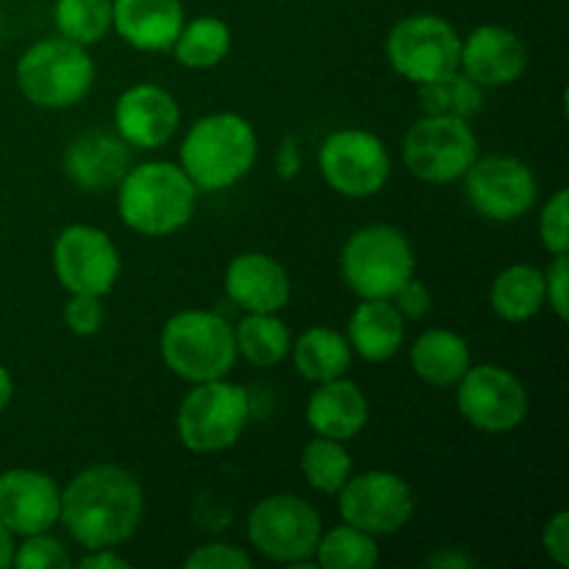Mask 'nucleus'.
<instances>
[{
  "label": "nucleus",
  "mask_w": 569,
  "mask_h": 569,
  "mask_svg": "<svg viewBox=\"0 0 569 569\" xmlns=\"http://www.w3.org/2000/svg\"><path fill=\"white\" fill-rule=\"evenodd\" d=\"M142 511V487L126 467L92 465L61 489L59 520L87 550L117 548L131 539Z\"/></svg>",
  "instance_id": "nucleus-1"
},
{
  "label": "nucleus",
  "mask_w": 569,
  "mask_h": 569,
  "mask_svg": "<svg viewBox=\"0 0 569 569\" xmlns=\"http://www.w3.org/2000/svg\"><path fill=\"white\" fill-rule=\"evenodd\" d=\"M198 187L181 164L144 161L131 167L117 183V209L122 222L142 237H170L192 222Z\"/></svg>",
  "instance_id": "nucleus-2"
},
{
  "label": "nucleus",
  "mask_w": 569,
  "mask_h": 569,
  "mask_svg": "<svg viewBox=\"0 0 569 569\" xmlns=\"http://www.w3.org/2000/svg\"><path fill=\"white\" fill-rule=\"evenodd\" d=\"M256 128L233 111L200 117L181 144V170L198 192H226L237 187L256 164Z\"/></svg>",
  "instance_id": "nucleus-3"
},
{
  "label": "nucleus",
  "mask_w": 569,
  "mask_h": 569,
  "mask_svg": "<svg viewBox=\"0 0 569 569\" xmlns=\"http://www.w3.org/2000/svg\"><path fill=\"white\" fill-rule=\"evenodd\" d=\"M159 350L170 372L187 383L228 378L237 365L233 326L214 311H178L164 322Z\"/></svg>",
  "instance_id": "nucleus-4"
},
{
  "label": "nucleus",
  "mask_w": 569,
  "mask_h": 569,
  "mask_svg": "<svg viewBox=\"0 0 569 569\" xmlns=\"http://www.w3.org/2000/svg\"><path fill=\"white\" fill-rule=\"evenodd\" d=\"M94 83V61L87 48L64 37L31 44L17 61V87L39 109H70Z\"/></svg>",
  "instance_id": "nucleus-5"
},
{
  "label": "nucleus",
  "mask_w": 569,
  "mask_h": 569,
  "mask_svg": "<svg viewBox=\"0 0 569 569\" xmlns=\"http://www.w3.org/2000/svg\"><path fill=\"white\" fill-rule=\"evenodd\" d=\"M342 281L361 300L392 298L415 276V248L392 226H365L345 242Z\"/></svg>",
  "instance_id": "nucleus-6"
},
{
  "label": "nucleus",
  "mask_w": 569,
  "mask_h": 569,
  "mask_svg": "<svg viewBox=\"0 0 569 569\" xmlns=\"http://www.w3.org/2000/svg\"><path fill=\"white\" fill-rule=\"evenodd\" d=\"M250 420V395L239 383H192V392L178 406V437L192 453H220L239 442Z\"/></svg>",
  "instance_id": "nucleus-7"
},
{
  "label": "nucleus",
  "mask_w": 569,
  "mask_h": 569,
  "mask_svg": "<svg viewBox=\"0 0 569 569\" xmlns=\"http://www.w3.org/2000/svg\"><path fill=\"white\" fill-rule=\"evenodd\" d=\"M320 537V515L298 495H270L248 515L250 545L278 565L311 569Z\"/></svg>",
  "instance_id": "nucleus-8"
},
{
  "label": "nucleus",
  "mask_w": 569,
  "mask_h": 569,
  "mask_svg": "<svg viewBox=\"0 0 569 569\" xmlns=\"http://www.w3.org/2000/svg\"><path fill=\"white\" fill-rule=\"evenodd\" d=\"M478 159L470 120L422 114L403 137V164L426 183H453Z\"/></svg>",
  "instance_id": "nucleus-9"
},
{
  "label": "nucleus",
  "mask_w": 569,
  "mask_h": 569,
  "mask_svg": "<svg viewBox=\"0 0 569 569\" xmlns=\"http://www.w3.org/2000/svg\"><path fill=\"white\" fill-rule=\"evenodd\" d=\"M387 59L398 76L420 87L459 70L461 39L442 17L409 14L389 31Z\"/></svg>",
  "instance_id": "nucleus-10"
},
{
  "label": "nucleus",
  "mask_w": 569,
  "mask_h": 569,
  "mask_svg": "<svg viewBox=\"0 0 569 569\" xmlns=\"http://www.w3.org/2000/svg\"><path fill=\"white\" fill-rule=\"evenodd\" d=\"M320 176L342 198H372L387 187L392 159L381 139L365 128H339L328 133L317 153Z\"/></svg>",
  "instance_id": "nucleus-11"
},
{
  "label": "nucleus",
  "mask_w": 569,
  "mask_h": 569,
  "mask_svg": "<svg viewBox=\"0 0 569 569\" xmlns=\"http://www.w3.org/2000/svg\"><path fill=\"white\" fill-rule=\"evenodd\" d=\"M459 411L472 428L487 433L515 431L528 417V389L520 378L500 365H478L461 376Z\"/></svg>",
  "instance_id": "nucleus-12"
},
{
  "label": "nucleus",
  "mask_w": 569,
  "mask_h": 569,
  "mask_svg": "<svg viewBox=\"0 0 569 569\" xmlns=\"http://www.w3.org/2000/svg\"><path fill=\"white\" fill-rule=\"evenodd\" d=\"M339 515L348 526L361 528L372 537H389L409 526L415 515V495L400 476L387 470H370L350 476L337 492Z\"/></svg>",
  "instance_id": "nucleus-13"
},
{
  "label": "nucleus",
  "mask_w": 569,
  "mask_h": 569,
  "mask_svg": "<svg viewBox=\"0 0 569 569\" xmlns=\"http://www.w3.org/2000/svg\"><path fill=\"white\" fill-rule=\"evenodd\" d=\"M461 178L472 209L492 222L520 220L537 203V176L517 156H478Z\"/></svg>",
  "instance_id": "nucleus-14"
},
{
  "label": "nucleus",
  "mask_w": 569,
  "mask_h": 569,
  "mask_svg": "<svg viewBox=\"0 0 569 569\" xmlns=\"http://www.w3.org/2000/svg\"><path fill=\"white\" fill-rule=\"evenodd\" d=\"M53 270L70 295H109L122 261L109 233L94 226H67L53 244Z\"/></svg>",
  "instance_id": "nucleus-15"
},
{
  "label": "nucleus",
  "mask_w": 569,
  "mask_h": 569,
  "mask_svg": "<svg viewBox=\"0 0 569 569\" xmlns=\"http://www.w3.org/2000/svg\"><path fill=\"white\" fill-rule=\"evenodd\" d=\"M61 517V489L48 472L14 467L0 472V522L14 537L44 533Z\"/></svg>",
  "instance_id": "nucleus-16"
},
{
  "label": "nucleus",
  "mask_w": 569,
  "mask_h": 569,
  "mask_svg": "<svg viewBox=\"0 0 569 569\" xmlns=\"http://www.w3.org/2000/svg\"><path fill=\"white\" fill-rule=\"evenodd\" d=\"M181 122V109L164 87L133 83L117 98L114 128L128 148L156 150L167 144Z\"/></svg>",
  "instance_id": "nucleus-17"
},
{
  "label": "nucleus",
  "mask_w": 569,
  "mask_h": 569,
  "mask_svg": "<svg viewBox=\"0 0 569 569\" xmlns=\"http://www.w3.org/2000/svg\"><path fill=\"white\" fill-rule=\"evenodd\" d=\"M528 67V50L520 33L506 26H478L461 39L459 70L481 89L511 87Z\"/></svg>",
  "instance_id": "nucleus-18"
},
{
  "label": "nucleus",
  "mask_w": 569,
  "mask_h": 569,
  "mask_svg": "<svg viewBox=\"0 0 569 569\" xmlns=\"http://www.w3.org/2000/svg\"><path fill=\"white\" fill-rule=\"evenodd\" d=\"M226 295L248 315H278L289 303L292 283L281 261L267 253H239L226 270Z\"/></svg>",
  "instance_id": "nucleus-19"
},
{
  "label": "nucleus",
  "mask_w": 569,
  "mask_h": 569,
  "mask_svg": "<svg viewBox=\"0 0 569 569\" xmlns=\"http://www.w3.org/2000/svg\"><path fill=\"white\" fill-rule=\"evenodd\" d=\"M131 170V150L114 133L87 131L70 142L64 153V172L83 192H103L117 187Z\"/></svg>",
  "instance_id": "nucleus-20"
},
{
  "label": "nucleus",
  "mask_w": 569,
  "mask_h": 569,
  "mask_svg": "<svg viewBox=\"0 0 569 569\" xmlns=\"http://www.w3.org/2000/svg\"><path fill=\"white\" fill-rule=\"evenodd\" d=\"M306 420L317 437L350 442L370 422V400L361 392L359 383L348 381L345 376L322 381L309 395Z\"/></svg>",
  "instance_id": "nucleus-21"
},
{
  "label": "nucleus",
  "mask_w": 569,
  "mask_h": 569,
  "mask_svg": "<svg viewBox=\"0 0 569 569\" xmlns=\"http://www.w3.org/2000/svg\"><path fill=\"white\" fill-rule=\"evenodd\" d=\"M183 22L181 0H114L111 11V28L144 53L170 50Z\"/></svg>",
  "instance_id": "nucleus-22"
},
{
  "label": "nucleus",
  "mask_w": 569,
  "mask_h": 569,
  "mask_svg": "<svg viewBox=\"0 0 569 569\" xmlns=\"http://www.w3.org/2000/svg\"><path fill=\"white\" fill-rule=\"evenodd\" d=\"M406 320L392 300H361L348 322V342L365 361H387L403 348Z\"/></svg>",
  "instance_id": "nucleus-23"
},
{
  "label": "nucleus",
  "mask_w": 569,
  "mask_h": 569,
  "mask_svg": "<svg viewBox=\"0 0 569 569\" xmlns=\"http://www.w3.org/2000/svg\"><path fill=\"white\" fill-rule=\"evenodd\" d=\"M470 365V345L450 328H428L411 345V367L431 387H456Z\"/></svg>",
  "instance_id": "nucleus-24"
},
{
  "label": "nucleus",
  "mask_w": 569,
  "mask_h": 569,
  "mask_svg": "<svg viewBox=\"0 0 569 569\" xmlns=\"http://www.w3.org/2000/svg\"><path fill=\"white\" fill-rule=\"evenodd\" d=\"M295 359V370L311 383L333 381V378L348 376L353 350L345 333L326 326H311L300 333L289 348Z\"/></svg>",
  "instance_id": "nucleus-25"
},
{
  "label": "nucleus",
  "mask_w": 569,
  "mask_h": 569,
  "mask_svg": "<svg viewBox=\"0 0 569 569\" xmlns=\"http://www.w3.org/2000/svg\"><path fill=\"white\" fill-rule=\"evenodd\" d=\"M492 311L506 322H528L545 309V272L533 264H511L489 289Z\"/></svg>",
  "instance_id": "nucleus-26"
},
{
  "label": "nucleus",
  "mask_w": 569,
  "mask_h": 569,
  "mask_svg": "<svg viewBox=\"0 0 569 569\" xmlns=\"http://www.w3.org/2000/svg\"><path fill=\"white\" fill-rule=\"evenodd\" d=\"M233 33L231 26L220 17H194L192 22H183L181 33L172 42V56L181 67L189 70H211L231 53Z\"/></svg>",
  "instance_id": "nucleus-27"
},
{
  "label": "nucleus",
  "mask_w": 569,
  "mask_h": 569,
  "mask_svg": "<svg viewBox=\"0 0 569 569\" xmlns=\"http://www.w3.org/2000/svg\"><path fill=\"white\" fill-rule=\"evenodd\" d=\"M237 339V353L244 356L253 367H278L289 356L292 337H289L287 322L278 315H261L248 311L233 328Z\"/></svg>",
  "instance_id": "nucleus-28"
},
{
  "label": "nucleus",
  "mask_w": 569,
  "mask_h": 569,
  "mask_svg": "<svg viewBox=\"0 0 569 569\" xmlns=\"http://www.w3.org/2000/svg\"><path fill=\"white\" fill-rule=\"evenodd\" d=\"M417 98H420L422 114L472 120L483 109V89L461 70L437 78V81L420 83L417 87Z\"/></svg>",
  "instance_id": "nucleus-29"
},
{
  "label": "nucleus",
  "mask_w": 569,
  "mask_h": 569,
  "mask_svg": "<svg viewBox=\"0 0 569 569\" xmlns=\"http://www.w3.org/2000/svg\"><path fill=\"white\" fill-rule=\"evenodd\" d=\"M378 559L376 537L348 522L322 533L315 550V567L320 569H372Z\"/></svg>",
  "instance_id": "nucleus-30"
},
{
  "label": "nucleus",
  "mask_w": 569,
  "mask_h": 569,
  "mask_svg": "<svg viewBox=\"0 0 569 569\" xmlns=\"http://www.w3.org/2000/svg\"><path fill=\"white\" fill-rule=\"evenodd\" d=\"M300 470H303V478L311 489L322 495H337L353 472V459L339 439L315 437L303 448Z\"/></svg>",
  "instance_id": "nucleus-31"
},
{
  "label": "nucleus",
  "mask_w": 569,
  "mask_h": 569,
  "mask_svg": "<svg viewBox=\"0 0 569 569\" xmlns=\"http://www.w3.org/2000/svg\"><path fill=\"white\" fill-rule=\"evenodd\" d=\"M114 0H56L53 22L59 37L78 44H94L111 31Z\"/></svg>",
  "instance_id": "nucleus-32"
},
{
  "label": "nucleus",
  "mask_w": 569,
  "mask_h": 569,
  "mask_svg": "<svg viewBox=\"0 0 569 569\" xmlns=\"http://www.w3.org/2000/svg\"><path fill=\"white\" fill-rule=\"evenodd\" d=\"M11 567L20 569H70L72 559L59 539L50 537V531L26 537L20 548H14Z\"/></svg>",
  "instance_id": "nucleus-33"
},
{
  "label": "nucleus",
  "mask_w": 569,
  "mask_h": 569,
  "mask_svg": "<svg viewBox=\"0 0 569 569\" xmlns=\"http://www.w3.org/2000/svg\"><path fill=\"white\" fill-rule=\"evenodd\" d=\"M539 239L553 256L569 250V192L565 187L556 189L539 214Z\"/></svg>",
  "instance_id": "nucleus-34"
},
{
  "label": "nucleus",
  "mask_w": 569,
  "mask_h": 569,
  "mask_svg": "<svg viewBox=\"0 0 569 569\" xmlns=\"http://www.w3.org/2000/svg\"><path fill=\"white\" fill-rule=\"evenodd\" d=\"M106 309L98 295H70L64 306V326L76 337H94L103 328Z\"/></svg>",
  "instance_id": "nucleus-35"
},
{
  "label": "nucleus",
  "mask_w": 569,
  "mask_h": 569,
  "mask_svg": "<svg viewBox=\"0 0 569 569\" xmlns=\"http://www.w3.org/2000/svg\"><path fill=\"white\" fill-rule=\"evenodd\" d=\"M187 569H250L253 567V559L244 553L242 548L228 542H209L200 545L198 550L187 556L183 561Z\"/></svg>",
  "instance_id": "nucleus-36"
},
{
  "label": "nucleus",
  "mask_w": 569,
  "mask_h": 569,
  "mask_svg": "<svg viewBox=\"0 0 569 569\" xmlns=\"http://www.w3.org/2000/svg\"><path fill=\"white\" fill-rule=\"evenodd\" d=\"M545 303L559 320H569V256L556 253L545 272Z\"/></svg>",
  "instance_id": "nucleus-37"
},
{
  "label": "nucleus",
  "mask_w": 569,
  "mask_h": 569,
  "mask_svg": "<svg viewBox=\"0 0 569 569\" xmlns=\"http://www.w3.org/2000/svg\"><path fill=\"white\" fill-rule=\"evenodd\" d=\"M392 306L395 309L403 315V320H422V317L431 311V292H428V287L422 281H417L415 276L409 278V281L403 283V287L398 289V292L392 295Z\"/></svg>",
  "instance_id": "nucleus-38"
},
{
  "label": "nucleus",
  "mask_w": 569,
  "mask_h": 569,
  "mask_svg": "<svg viewBox=\"0 0 569 569\" xmlns=\"http://www.w3.org/2000/svg\"><path fill=\"white\" fill-rule=\"evenodd\" d=\"M542 545L556 565L561 569L569 567V515L567 511H556V515L545 522Z\"/></svg>",
  "instance_id": "nucleus-39"
},
{
  "label": "nucleus",
  "mask_w": 569,
  "mask_h": 569,
  "mask_svg": "<svg viewBox=\"0 0 569 569\" xmlns=\"http://www.w3.org/2000/svg\"><path fill=\"white\" fill-rule=\"evenodd\" d=\"M78 567H83V569H128L131 567V561H128L126 556L114 553V548H94V550H89V556H83V559L78 561Z\"/></svg>",
  "instance_id": "nucleus-40"
},
{
  "label": "nucleus",
  "mask_w": 569,
  "mask_h": 569,
  "mask_svg": "<svg viewBox=\"0 0 569 569\" xmlns=\"http://www.w3.org/2000/svg\"><path fill=\"white\" fill-rule=\"evenodd\" d=\"M298 170H300L298 144H295V139H287L283 148L278 150V176H281L283 181H292V178L298 176Z\"/></svg>",
  "instance_id": "nucleus-41"
},
{
  "label": "nucleus",
  "mask_w": 569,
  "mask_h": 569,
  "mask_svg": "<svg viewBox=\"0 0 569 569\" xmlns=\"http://www.w3.org/2000/svg\"><path fill=\"white\" fill-rule=\"evenodd\" d=\"M472 565V559H467V556H461V553H456V550H442V553H437L433 556L431 561H428V567H448V569H459V567H470Z\"/></svg>",
  "instance_id": "nucleus-42"
},
{
  "label": "nucleus",
  "mask_w": 569,
  "mask_h": 569,
  "mask_svg": "<svg viewBox=\"0 0 569 569\" xmlns=\"http://www.w3.org/2000/svg\"><path fill=\"white\" fill-rule=\"evenodd\" d=\"M14 533L0 522V569H9L14 561Z\"/></svg>",
  "instance_id": "nucleus-43"
},
{
  "label": "nucleus",
  "mask_w": 569,
  "mask_h": 569,
  "mask_svg": "<svg viewBox=\"0 0 569 569\" xmlns=\"http://www.w3.org/2000/svg\"><path fill=\"white\" fill-rule=\"evenodd\" d=\"M11 398H14V378H11V372L0 365V415L9 409Z\"/></svg>",
  "instance_id": "nucleus-44"
}]
</instances>
